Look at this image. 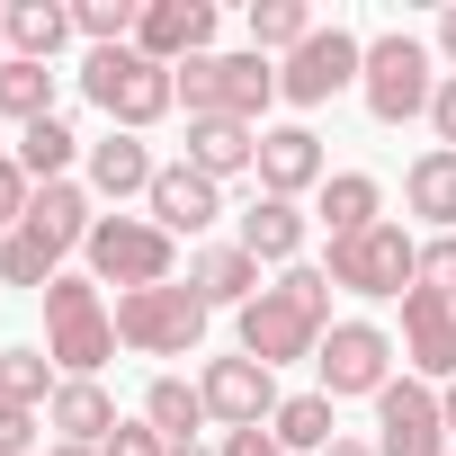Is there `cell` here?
I'll list each match as a JSON object with an SVG mask.
<instances>
[{
	"label": "cell",
	"instance_id": "1",
	"mask_svg": "<svg viewBox=\"0 0 456 456\" xmlns=\"http://www.w3.org/2000/svg\"><path fill=\"white\" fill-rule=\"evenodd\" d=\"M331 331V269H287L278 287H260L242 305V358H260L269 376L287 358H314Z\"/></svg>",
	"mask_w": 456,
	"mask_h": 456
},
{
	"label": "cell",
	"instance_id": "2",
	"mask_svg": "<svg viewBox=\"0 0 456 456\" xmlns=\"http://www.w3.org/2000/svg\"><path fill=\"white\" fill-rule=\"evenodd\" d=\"M90 224H99V215H90V197H81L72 179H45V188L28 197V215H19V233L0 242V278L45 296V287L63 278V251H81V242H90Z\"/></svg>",
	"mask_w": 456,
	"mask_h": 456
},
{
	"label": "cell",
	"instance_id": "3",
	"mask_svg": "<svg viewBox=\"0 0 456 456\" xmlns=\"http://www.w3.org/2000/svg\"><path fill=\"white\" fill-rule=\"evenodd\" d=\"M81 90H90V108H99L117 134H143V126H161V117L179 108V72L152 63V54H134V45L90 54V63H81Z\"/></svg>",
	"mask_w": 456,
	"mask_h": 456
},
{
	"label": "cell",
	"instance_id": "4",
	"mask_svg": "<svg viewBox=\"0 0 456 456\" xmlns=\"http://www.w3.org/2000/svg\"><path fill=\"white\" fill-rule=\"evenodd\" d=\"M45 358H54L63 376H99V367L117 358V314L99 305L90 278H54V287H45Z\"/></svg>",
	"mask_w": 456,
	"mask_h": 456
},
{
	"label": "cell",
	"instance_id": "5",
	"mask_svg": "<svg viewBox=\"0 0 456 456\" xmlns=\"http://www.w3.org/2000/svg\"><path fill=\"white\" fill-rule=\"evenodd\" d=\"M179 99H188V117L260 126V108L278 99V72H269V54H197V63H179Z\"/></svg>",
	"mask_w": 456,
	"mask_h": 456
},
{
	"label": "cell",
	"instance_id": "6",
	"mask_svg": "<svg viewBox=\"0 0 456 456\" xmlns=\"http://www.w3.org/2000/svg\"><path fill=\"white\" fill-rule=\"evenodd\" d=\"M358 90H367V117L376 126H403V117H429V99H438V72H429V45L420 37H376L367 45V72H358Z\"/></svg>",
	"mask_w": 456,
	"mask_h": 456
},
{
	"label": "cell",
	"instance_id": "7",
	"mask_svg": "<svg viewBox=\"0 0 456 456\" xmlns=\"http://www.w3.org/2000/svg\"><path fill=\"white\" fill-rule=\"evenodd\" d=\"M117 340L143 358H188L206 340V296L197 287H134V296H117Z\"/></svg>",
	"mask_w": 456,
	"mask_h": 456
},
{
	"label": "cell",
	"instance_id": "8",
	"mask_svg": "<svg viewBox=\"0 0 456 456\" xmlns=\"http://www.w3.org/2000/svg\"><path fill=\"white\" fill-rule=\"evenodd\" d=\"M81 251H90V269H99L108 287H126V296H134V287H170V233H161L152 215H99Z\"/></svg>",
	"mask_w": 456,
	"mask_h": 456
},
{
	"label": "cell",
	"instance_id": "9",
	"mask_svg": "<svg viewBox=\"0 0 456 456\" xmlns=\"http://www.w3.org/2000/svg\"><path fill=\"white\" fill-rule=\"evenodd\" d=\"M411 278H420V242L403 224H367L358 242H331V287L349 296H411Z\"/></svg>",
	"mask_w": 456,
	"mask_h": 456
},
{
	"label": "cell",
	"instance_id": "10",
	"mask_svg": "<svg viewBox=\"0 0 456 456\" xmlns=\"http://www.w3.org/2000/svg\"><path fill=\"white\" fill-rule=\"evenodd\" d=\"M367 72V45L349 37V28H314L287 63H278V99H296V108H322V99H340L349 81Z\"/></svg>",
	"mask_w": 456,
	"mask_h": 456
},
{
	"label": "cell",
	"instance_id": "11",
	"mask_svg": "<svg viewBox=\"0 0 456 456\" xmlns=\"http://www.w3.org/2000/svg\"><path fill=\"white\" fill-rule=\"evenodd\" d=\"M314 367H322V394H331V403H340V394H385V385H394V331H376V322H331L322 349H314Z\"/></svg>",
	"mask_w": 456,
	"mask_h": 456
},
{
	"label": "cell",
	"instance_id": "12",
	"mask_svg": "<svg viewBox=\"0 0 456 456\" xmlns=\"http://www.w3.org/2000/svg\"><path fill=\"white\" fill-rule=\"evenodd\" d=\"M376 456H447V411L420 376L376 394Z\"/></svg>",
	"mask_w": 456,
	"mask_h": 456
},
{
	"label": "cell",
	"instance_id": "13",
	"mask_svg": "<svg viewBox=\"0 0 456 456\" xmlns=\"http://www.w3.org/2000/svg\"><path fill=\"white\" fill-rule=\"evenodd\" d=\"M197 394H206V420H224V429H260V420H278V376H269L260 358H206Z\"/></svg>",
	"mask_w": 456,
	"mask_h": 456
},
{
	"label": "cell",
	"instance_id": "14",
	"mask_svg": "<svg viewBox=\"0 0 456 456\" xmlns=\"http://www.w3.org/2000/svg\"><path fill=\"white\" fill-rule=\"evenodd\" d=\"M134 54H152V63H197V54H215V10L206 0H143V28H134Z\"/></svg>",
	"mask_w": 456,
	"mask_h": 456
},
{
	"label": "cell",
	"instance_id": "15",
	"mask_svg": "<svg viewBox=\"0 0 456 456\" xmlns=\"http://www.w3.org/2000/svg\"><path fill=\"white\" fill-rule=\"evenodd\" d=\"M152 224H161V233L179 242V233H206V224L224 215V188L206 179V170H188V161H161V179H152Z\"/></svg>",
	"mask_w": 456,
	"mask_h": 456
},
{
	"label": "cell",
	"instance_id": "16",
	"mask_svg": "<svg viewBox=\"0 0 456 456\" xmlns=\"http://www.w3.org/2000/svg\"><path fill=\"white\" fill-rule=\"evenodd\" d=\"M322 179L331 170H322V134L314 126H269L260 134V197H305Z\"/></svg>",
	"mask_w": 456,
	"mask_h": 456
},
{
	"label": "cell",
	"instance_id": "17",
	"mask_svg": "<svg viewBox=\"0 0 456 456\" xmlns=\"http://www.w3.org/2000/svg\"><path fill=\"white\" fill-rule=\"evenodd\" d=\"M403 358H411L420 376H447V385H456V305H447V296H429V287L403 296Z\"/></svg>",
	"mask_w": 456,
	"mask_h": 456
},
{
	"label": "cell",
	"instance_id": "18",
	"mask_svg": "<svg viewBox=\"0 0 456 456\" xmlns=\"http://www.w3.org/2000/svg\"><path fill=\"white\" fill-rule=\"evenodd\" d=\"M45 429H54L63 447H108V438H117V403H108V385H99V376H63L54 403H45Z\"/></svg>",
	"mask_w": 456,
	"mask_h": 456
},
{
	"label": "cell",
	"instance_id": "19",
	"mask_svg": "<svg viewBox=\"0 0 456 456\" xmlns=\"http://www.w3.org/2000/svg\"><path fill=\"white\" fill-rule=\"evenodd\" d=\"M188 170H206L215 188L233 170H260V126H242V117H188Z\"/></svg>",
	"mask_w": 456,
	"mask_h": 456
},
{
	"label": "cell",
	"instance_id": "20",
	"mask_svg": "<svg viewBox=\"0 0 456 456\" xmlns=\"http://www.w3.org/2000/svg\"><path fill=\"white\" fill-rule=\"evenodd\" d=\"M0 37H10V54H19V63H54L81 28H72L63 0H10V10H0Z\"/></svg>",
	"mask_w": 456,
	"mask_h": 456
},
{
	"label": "cell",
	"instance_id": "21",
	"mask_svg": "<svg viewBox=\"0 0 456 456\" xmlns=\"http://www.w3.org/2000/svg\"><path fill=\"white\" fill-rule=\"evenodd\" d=\"M152 179H161V161L143 152V134H117V126H108V134L90 143V188H99V197H152Z\"/></svg>",
	"mask_w": 456,
	"mask_h": 456
},
{
	"label": "cell",
	"instance_id": "22",
	"mask_svg": "<svg viewBox=\"0 0 456 456\" xmlns=\"http://www.w3.org/2000/svg\"><path fill=\"white\" fill-rule=\"evenodd\" d=\"M188 287L206 296V314H215V305H233V314H242V305L260 296V260H251L242 242H215V251L188 260Z\"/></svg>",
	"mask_w": 456,
	"mask_h": 456
},
{
	"label": "cell",
	"instance_id": "23",
	"mask_svg": "<svg viewBox=\"0 0 456 456\" xmlns=\"http://www.w3.org/2000/svg\"><path fill=\"white\" fill-rule=\"evenodd\" d=\"M403 197H411V215H429L438 233H456V152H420L411 170H403Z\"/></svg>",
	"mask_w": 456,
	"mask_h": 456
},
{
	"label": "cell",
	"instance_id": "24",
	"mask_svg": "<svg viewBox=\"0 0 456 456\" xmlns=\"http://www.w3.org/2000/svg\"><path fill=\"white\" fill-rule=\"evenodd\" d=\"M143 420L161 429V447H197V429H206V394H197L188 376H161V385L143 394Z\"/></svg>",
	"mask_w": 456,
	"mask_h": 456
},
{
	"label": "cell",
	"instance_id": "25",
	"mask_svg": "<svg viewBox=\"0 0 456 456\" xmlns=\"http://www.w3.org/2000/svg\"><path fill=\"white\" fill-rule=\"evenodd\" d=\"M269 438H278L287 456H322V447L340 438V420H331V394H287V403H278V420H269Z\"/></svg>",
	"mask_w": 456,
	"mask_h": 456
},
{
	"label": "cell",
	"instance_id": "26",
	"mask_svg": "<svg viewBox=\"0 0 456 456\" xmlns=\"http://www.w3.org/2000/svg\"><path fill=\"white\" fill-rule=\"evenodd\" d=\"M242 251H251V260H296V251H305V215H296V197H260V206L242 215Z\"/></svg>",
	"mask_w": 456,
	"mask_h": 456
},
{
	"label": "cell",
	"instance_id": "27",
	"mask_svg": "<svg viewBox=\"0 0 456 456\" xmlns=\"http://www.w3.org/2000/svg\"><path fill=\"white\" fill-rule=\"evenodd\" d=\"M322 224H331V242H358L367 224H385V215H376V179H367V170L322 179Z\"/></svg>",
	"mask_w": 456,
	"mask_h": 456
},
{
	"label": "cell",
	"instance_id": "28",
	"mask_svg": "<svg viewBox=\"0 0 456 456\" xmlns=\"http://www.w3.org/2000/svg\"><path fill=\"white\" fill-rule=\"evenodd\" d=\"M0 117H19V126H37V117H54V63H0Z\"/></svg>",
	"mask_w": 456,
	"mask_h": 456
},
{
	"label": "cell",
	"instance_id": "29",
	"mask_svg": "<svg viewBox=\"0 0 456 456\" xmlns=\"http://www.w3.org/2000/svg\"><path fill=\"white\" fill-rule=\"evenodd\" d=\"M72 152H81V134H72L63 117H37V126L19 134V170H28L37 188H45V179H63V170H72Z\"/></svg>",
	"mask_w": 456,
	"mask_h": 456
},
{
	"label": "cell",
	"instance_id": "30",
	"mask_svg": "<svg viewBox=\"0 0 456 456\" xmlns=\"http://www.w3.org/2000/svg\"><path fill=\"white\" fill-rule=\"evenodd\" d=\"M305 37H314L305 0H251V54H296Z\"/></svg>",
	"mask_w": 456,
	"mask_h": 456
},
{
	"label": "cell",
	"instance_id": "31",
	"mask_svg": "<svg viewBox=\"0 0 456 456\" xmlns=\"http://www.w3.org/2000/svg\"><path fill=\"white\" fill-rule=\"evenodd\" d=\"M0 403H19V411L54 403V358L45 349H0Z\"/></svg>",
	"mask_w": 456,
	"mask_h": 456
},
{
	"label": "cell",
	"instance_id": "32",
	"mask_svg": "<svg viewBox=\"0 0 456 456\" xmlns=\"http://www.w3.org/2000/svg\"><path fill=\"white\" fill-rule=\"evenodd\" d=\"M411 287H429V296H447V305H456V233L420 242V278H411Z\"/></svg>",
	"mask_w": 456,
	"mask_h": 456
},
{
	"label": "cell",
	"instance_id": "33",
	"mask_svg": "<svg viewBox=\"0 0 456 456\" xmlns=\"http://www.w3.org/2000/svg\"><path fill=\"white\" fill-rule=\"evenodd\" d=\"M28 197H37V179H28L19 161H0V242L19 233V215H28Z\"/></svg>",
	"mask_w": 456,
	"mask_h": 456
},
{
	"label": "cell",
	"instance_id": "34",
	"mask_svg": "<svg viewBox=\"0 0 456 456\" xmlns=\"http://www.w3.org/2000/svg\"><path fill=\"white\" fill-rule=\"evenodd\" d=\"M99 456H170V447H161V429H152V420H117V438H108Z\"/></svg>",
	"mask_w": 456,
	"mask_h": 456
},
{
	"label": "cell",
	"instance_id": "35",
	"mask_svg": "<svg viewBox=\"0 0 456 456\" xmlns=\"http://www.w3.org/2000/svg\"><path fill=\"white\" fill-rule=\"evenodd\" d=\"M28 447H37V411L0 403V456H28Z\"/></svg>",
	"mask_w": 456,
	"mask_h": 456
},
{
	"label": "cell",
	"instance_id": "36",
	"mask_svg": "<svg viewBox=\"0 0 456 456\" xmlns=\"http://www.w3.org/2000/svg\"><path fill=\"white\" fill-rule=\"evenodd\" d=\"M429 126H438V152H456V72L438 81V99H429Z\"/></svg>",
	"mask_w": 456,
	"mask_h": 456
},
{
	"label": "cell",
	"instance_id": "37",
	"mask_svg": "<svg viewBox=\"0 0 456 456\" xmlns=\"http://www.w3.org/2000/svg\"><path fill=\"white\" fill-rule=\"evenodd\" d=\"M215 456H287V447H278L269 429H224V447H215Z\"/></svg>",
	"mask_w": 456,
	"mask_h": 456
},
{
	"label": "cell",
	"instance_id": "38",
	"mask_svg": "<svg viewBox=\"0 0 456 456\" xmlns=\"http://www.w3.org/2000/svg\"><path fill=\"white\" fill-rule=\"evenodd\" d=\"M322 456H376V447H367V438H331Z\"/></svg>",
	"mask_w": 456,
	"mask_h": 456
},
{
	"label": "cell",
	"instance_id": "39",
	"mask_svg": "<svg viewBox=\"0 0 456 456\" xmlns=\"http://www.w3.org/2000/svg\"><path fill=\"white\" fill-rule=\"evenodd\" d=\"M438 54H447V63H456V10H447V19H438Z\"/></svg>",
	"mask_w": 456,
	"mask_h": 456
},
{
	"label": "cell",
	"instance_id": "40",
	"mask_svg": "<svg viewBox=\"0 0 456 456\" xmlns=\"http://www.w3.org/2000/svg\"><path fill=\"white\" fill-rule=\"evenodd\" d=\"M438 411H447V429H456V385H447V394H438Z\"/></svg>",
	"mask_w": 456,
	"mask_h": 456
},
{
	"label": "cell",
	"instance_id": "41",
	"mask_svg": "<svg viewBox=\"0 0 456 456\" xmlns=\"http://www.w3.org/2000/svg\"><path fill=\"white\" fill-rule=\"evenodd\" d=\"M54 456H99V447H63V438H54Z\"/></svg>",
	"mask_w": 456,
	"mask_h": 456
},
{
	"label": "cell",
	"instance_id": "42",
	"mask_svg": "<svg viewBox=\"0 0 456 456\" xmlns=\"http://www.w3.org/2000/svg\"><path fill=\"white\" fill-rule=\"evenodd\" d=\"M170 456H206V447H170Z\"/></svg>",
	"mask_w": 456,
	"mask_h": 456
},
{
	"label": "cell",
	"instance_id": "43",
	"mask_svg": "<svg viewBox=\"0 0 456 456\" xmlns=\"http://www.w3.org/2000/svg\"><path fill=\"white\" fill-rule=\"evenodd\" d=\"M0 45H10V37H0ZM0 63H10V54H0Z\"/></svg>",
	"mask_w": 456,
	"mask_h": 456
}]
</instances>
